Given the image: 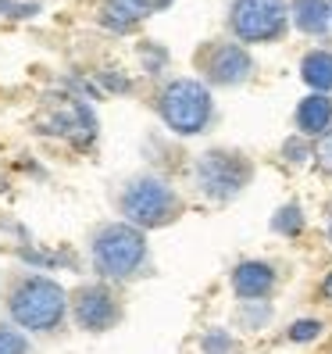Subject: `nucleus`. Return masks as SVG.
Instances as JSON below:
<instances>
[{"mask_svg":"<svg viewBox=\"0 0 332 354\" xmlns=\"http://www.w3.org/2000/svg\"><path fill=\"white\" fill-rule=\"evenodd\" d=\"M315 165H318V172L332 179V129L325 136L315 140Z\"/></svg>","mask_w":332,"mask_h":354,"instance_id":"nucleus-19","label":"nucleus"},{"mask_svg":"<svg viewBox=\"0 0 332 354\" xmlns=\"http://www.w3.org/2000/svg\"><path fill=\"white\" fill-rule=\"evenodd\" d=\"M0 354H29V340L18 326H0Z\"/></svg>","mask_w":332,"mask_h":354,"instance_id":"nucleus-18","label":"nucleus"},{"mask_svg":"<svg viewBox=\"0 0 332 354\" xmlns=\"http://www.w3.org/2000/svg\"><path fill=\"white\" fill-rule=\"evenodd\" d=\"M289 18L293 26L307 36H325L332 26V8L329 0H289Z\"/></svg>","mask_w":332,"mask_h":354,"instance_id":"nucleus-11","label":"nucleus"},{"mask_svg":"<svg viewBox=\"0 0 332 354\" xmlns=\"http://www.w3.org/2000/svg\"><path fill=\"white\" fill-rule=\"evenodd\" d=\"M329 8H332V0H329Z\"/></svg>","mask_w":332,"mask_h":354,"instance_id":"nucleus-22","label":"nucleus"},{"mask_svg":"<svg viewBox=\"0 0 332 354\" xmlns=\"http://www.w3.org/2000/svg\"><path fill=\"white\" fill-rule=\"evenodd\" d=\"M197 68L204 72L207 86H243L254 75V57L243 44L211 39L197 50Z\"/></svg>","mask_w":332,"mask_h":354,"instance_id":"nucleus-7","label":"nucleus"},{"mask_svg":"<svg viewBox=\"0 0 332 354\" xmlns=\"http://www.w3.org/2000/svg\"><path fill=\"white\" fill-rule=\"evenodd\" d=\"M157 115L175 136H200L215 118V97L200 79H172L157 93Z\"/></svg>","mask_w":332,"mask_h":354,"instance_id":"nucleus-5","label":"nucleus"},{"mask_svg":"<svg viewBox=\"0 0 332 354\" xmlns=\"http://www.w3.org/2000/svg\"><path fill=\"white\" fill-rule=\"evenodd\" d=\"M72 319L82 333H108L121 322V304L108 283H86L72 294Z\"/></svg>","mask_w":332,"mask_h":354,"instance_id":"nucleus-8","label":"nucleus"},{"mask_svg":"<svg viewBox=\"0 0 332 354\" xmlns=\"http://www.w3.org/2000/svg\"><path fill=\"white\" fill-rule=\"evenodd\" d=\"M293 126L300 136L307 140H318L332 129V97L329 93H311L297 104V111H293Z\"/></svg>","mask_w":332,"mask_h":354,"instance_id":"nucleus-10","label":"nucleus"},{"mask_svg":"<svg viewBox=\"0 0 332 354\" xmlns=\"http://www.w3.org/2000/svg\"><path fill=\"white\" fill-rule=\"evenodd\" d=\"M68 290L50 276H22L8 290V315L18 329L54 333L68 315Z\"/></svg>","mask_w":332,"mask_h":354,"instance_id":"nucleus-2","label":"nucleus"},{"mask_svg":"<svg viewBox=\"0 0 332 354\" xmlns=\"http://www.w3.org/2000/svg\"><path fill=\"white\" fill-rule=\"evenodd\" d=\"M272 315H275L272 301H240L233 322H236V329H243V333H257V329H264L268 322H272Z\"/></svg>","mask_w":332,"mask_h":354,"instance_id":"nucleus-13","label":"nucleus"},{"mask_svg":"<svg viewBox=\"0 0 332 354\" xmlns=\"http://www.w3.org/2000/svg\"><path fill=\"white\" fill-rule=\"evenodd\" d=\"M229 286L240 301H268L279 286V268L272 261L246 258L229 272Z\"/></svg>","mask_w":332,"mask_h":354,"instance_id":"nucleus-9","label":"nucleus"},{"mask_svg":"<svg viewBox=\"0 0 332 354\" xmlns=\"http://www.w3.org/2000/svg\"><path fill=\"white\" fill-rule=\"evenodd\" d=\"M300 75L315 93H329L332 90V54L329 50H311L300 61Z\"/></svg>","mask_w":332,"mask_h":354,"instance_id":"nucleus-12","label":"nucleus"},{"mask_svg":"<svg viewBox=\"0 0 332 354\" xmlns=\"http://www.w3.org/2000/svg\"><path fill=\"white\" fill-rule=\"evenodd\" d=\"M197 344H200V354H240V340L225 326H207Z\"/></svg>","mask_w":332,"mask_h":354,"instance_id":"nucleus-15","label":"nucleus"},{"mask_svg":"<svg viewBox=\"0 0 332 354\" xmlns=\"http://www.w3.org/2000/svg\"><path fill=\"white\" fill-rule=\"evenodd\" d=\"M322 333H325V322L322 319H297V322H289L286 340L289 344H311V340H318Z\"/></svg>","mask_w":332,"mask_h":354,"instance_id":"nucleus-16","label":"nucleus"},{"mask_svg":"<svg viewBox=\"0 0 332 354\" xmlns=\"http://www.w3.org/2000/svg\"><path fill=\"white\" fill-rule=\"evenodd\" d=\"M90 261L104 283H129L147 265V233L129 222H104L90 240Z\"/></svg>","mask_w":332,"mask_h":354,"instance_id":"nucleus-1","label":"nucleus"},{"mask_svg":"<svg viewBox=\"0 0 332 354\" xmlns=\"http://www.w3.org/2000/svg\"><path fill=\"white\" fill-rule=\"evenodd\" d=\"M289 4L286 0H236L229 8V29L240 44H275L286 36Z\"/></svg>","mask_w":332,"mask_h":354,"instance_id":"nucleus-6","label":"nucleus"},{"mask_svg":"<svg viewBox=\"0 0 332 354\" xmlns=\"http://www.w3.org/2000/svg\"><path fill=\"white\" fill-rule=\"evenodd\" d=\"M282 158L289 161V165H304L307 158H315V147H311V140L307 136H289L286 143H282Z\"/></svg>","mask_w":332,"mask_h":354,"instance_id":"nucleus-17","label":"nucleus"},{"mask_svg":"<svg viewBox=\"0 0 332 354\" xmlns=\"http://www.w3.org/2000/svg\"><path fill=\"white\" fill-rule=\"evenodd\" d=\"M329 243H332V225H329Z\"/></svg>","mask_w":332,"mask_h":354,"instance_id":"nucleus-21","label":"nucleus"},{"mask_svg":"<svg viewBox=\"0 0 332 354\" xmlns=\"http://www.w3.org/2000/svg\"><path fill=\"white\" fill-rule=\"evenodd\" d=\"M251 183H254V161L243 151L211 147L197 154L193 161V186L211 204H233Z\"/></svg>","mask_w":332,"mask_h":354,"instance_id":"nucleus-4","label":"nucleus"},{"mask_svg":"<svg viewBox=\"0 0 332 354\" xmlns=\"http://www.w3.org/2000/svg\"><path fill=\"white\" fill-rule=\"evenodd\" d=\"M118 212L126 215L129 225L150 233V229H164V225L179 222V215L186 212V204H182L179 190L168 179L143 172V176H133L126 186H121Z\"/></svg>","mask_w":332,"mask_h":354,"instance_id":"nucleus-3","label":"nucleus"},{"mask_svg":"<svg viewBox=\"0 0 332 354\" xmlns=\"http://www.w3.org/2000/svg\"><path fill=\"white\" fill-rule=\"evenodd\" d=\"M318 297H322L325 304H332V272H325V279L318 283Z\"/></svg>","mask_w":332,"mask_h":354,"instance_id":"nucleus-20","label":"nucleus"},{"mask_svg":"<svg viewBox=\"0 0 332 354\" xmlns=\"http://www.w3.org/2000/svg\"><path fill=\"white\" fill-rule=\"evenodd\" d=\"M304 229H307V215H304L300 201H286L279 212L272 215V233H279V236H286V240L300 236Z\"/></svg>","mask_w":332,"mask_h":354,"instance_id":"nucleus-14","label":"nucleus"}]
</instances>
